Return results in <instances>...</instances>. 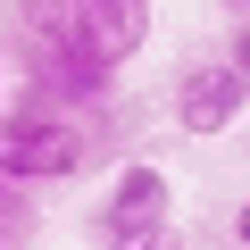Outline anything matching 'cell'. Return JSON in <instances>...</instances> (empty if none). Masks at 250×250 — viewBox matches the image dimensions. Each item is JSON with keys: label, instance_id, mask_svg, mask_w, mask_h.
<instances>
[{"label": "cell", "instance_id": "7c38bea8", "mask_svg": "<svg viewBox=\"0 0 250 250\" xmlns=\"http://www.w3.org/2000/svg\"><path fill=\"white\" fill-rule=\"evenodd\" d=\"M167 250H175V242H167Z\"/></svg>", "mask_w": 250, "mask_h": 250}, {"label": "cell", "instance_id": "9c48e42d", "mask_svg": "<svg viewBox=\"0 0 250 250\" xmlns=\"http://www.w3.org/2000/svg\"><path fill=\"white\" fill-rule=\"evenodd\" d=\"M217 9H225V17H233V25H242V17H250V0H217Z\"/></svg>", "mask_w": 250, "mask_h": 250}, {"label": "cell", "instance_id": "52a82bcc", "mask_svg": "<svg viewBox=\"0 0 250 250\" xmlns=\"http://www.w3.org/2000/svg\"><path fill=\"white\" fill-rule=\"evenodd\" d=\"M225 59H233V67H242V75H250V17H242V25H233V34H225Z\"/></svg>", "mask_w": 250, "mask_h": 250}, {"label": "cell", "instance_id": "8fae6325", "mask_svg": "<svg viewBox=\"0 0 250 250\" xmlns=\"http://www.w3.org/2000/svg\"><path fill=\"white\" fill-rule=\"evenodd\" d=\"M0 92H9V42H0Z\"/></svg>", "mask_w": 250, "mask_h": 250}, {"label": "cell", "instance_id": "ba28073f", "mask_svg": "<svg viewBox=\"0 0 250 250\" xmlns=\"http://www.w3.org/2000/svg\"><path fill=\"white\" fill-rule=\"evenodd\" d=\"M233 242H242V250H250V200H242V208H233Z\"/></svg>", "mask_w": 250, "mask_h": 250}, {"label": "cell", "instance_id": "6da1fadb", "mask_svg": "<svg viewBox=\"0 0 250 250\" xmlns=\"http://www.w3.org/2000/svg\"><path fill=\"white\" fill-rule=\"evenodd\" d=\"M17 9H25V34L34 42L108 59V67H125L150 42V0H17Z\"/></svg>", "mask_w": 250, "mask_h": 250}, {"label": "cell", "instance_id": "3957f363", "mask_svg": "<svg viewBox=\"0 0 250 250\" xmlns=\"http://www.w3.org/2000/svg\"><path fill=\"white\" fill-rule=\"evenodd\" d=\"M167 225H175V184H167V167L125 159L117 184H108V200H100V217H92L100 250H167V242H175Z\"/></svg>", "mask_w": 250, "mask_h": 250}, {"label": "cell", "instance_id": "277c9868", "mask_svg": "<svg viewBox=\"0 0 250 250\" xmlns=\"http://www.w3.org/2000/svg\"><path fill=\"white\" fill-rule=\"evenodd\" d=\"M25 50V92L17 108H50V117H75V108H100L117 92V67L108 59H83V50H50V42H17Z\"/></svg>", "mask_w": 250, "mask_h": 250}, {"label": "cell", "instance_id": "8992f818", "mask_svg": "<svg viewBox=\"0 0 250 250\" xmlns=\"http://www.w3.org/2000/svg\"><path fill=\"white\" fill-rule=\"evenodd\" d=\"M0 225H25L34 233V192H17L9 175H0Z\"/></svg>", "mask_w": 250, "mask_h": 250}, {"label": "cell", "instance_id": "30bf717a", "mask_svg": "<svg viewBox=\"0 0 250 250\" xmlns=\"http://www.w3.org/2000/svg\"><path fill=\"white\" fill-rule=\"evenodd\" d=\"M17 242H25V225H0V250H17Z\"/></svg>", "mask_w": 250, "mask_h": 250}, {"label": "cell", "instance_id": "5b68a950", "mask_svg": "<svg viewBox=\"0 0 250 250\" xmlns=\"http://www.w3.org/2000/svg\"><path fill=\"white\" fill-rule=\"evenodd\" d=\"M250 108V75L233 59H192L167 92V117L184 125V134H233V117Z\"/></svg>", "mask_w": 250, "mask_h": 250}, {"label": "cell", "instance_id": "7a4b0ae2", "mask_svg": "<svg viewBox=\"0 0 250 250\" xmlns=\"http://www.w3.org/2000/svg\"><path fill=\"white\" fill-rule=\"evenodd\" d=\"M92 167V134L83 117H50V108H0V175L17 192L67 184Z\"/></svg>", "mask_w": 250, "mask_h": 250}]
</instances>
